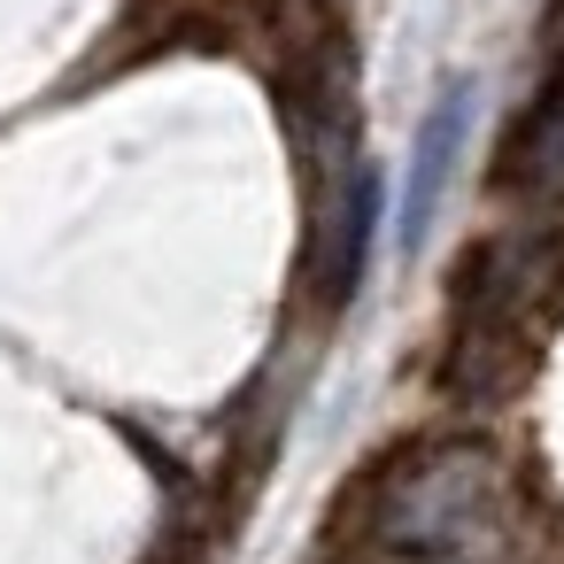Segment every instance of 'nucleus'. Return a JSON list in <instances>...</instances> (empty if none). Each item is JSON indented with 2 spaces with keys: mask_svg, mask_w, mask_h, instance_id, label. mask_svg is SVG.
Segmentation results:
<instances>
[{
  "mask_svg": "<svg viewBox=\"0 0 564 564\" xmlns=\"http://www.w3.org/2000/svg\"><path fill=\"white\" fill-rule=\"evenodd\" d=\"M371 232H379V171L371 163H348L340 171V194L325 202V225L310 240V302H317V317H340L364 294Z\"/></svg>",
  "mask_w": 564,
  "mask_h": 564,
  "instance_id": "obj_3",
  "label": "nucleus"
},
{
  "mask_svg": "<svg viewBox=\"0 0 564 564\" xmlns=\"http://www.w3.org/2000/svg\"><path fill=\"white\" fill-rule=\"evenodd\" d=\"M464 132H471V86H464V78H448V86H441V101L425 109L417 148H410L402 240H425V225H433V209H441V194H448V171H456V155H464Z\"/></svg>",
  "mask_w": 564,
  "mask_h": 564,
  "instance_id": "obj_4",
  "label": "nucleus"
},
{
  "mask_svg": "<svg viewBox=\"0 0 564 564\" xmlns=\"http://www.w3.org/2000/svg\"><path fill=\"white\" fill-rule=\"evenodd\" d=\"M371 541L425 564H518L525 510L510 487V464L487 441H441L417 448L402 471L379 479Z\"/></svg>",
  "mask_w": 564,
  "mask_h": 564,
  "instance_id": "obj_1",
  "label": "nucleus"
},
{
  "mask_svg": "<svg viewBox=\"0 0 564 564\" xmlns=\"http://www.w3.org/2000/svg\"><path fill=\"white\" fill-rule=\"evenodd\" d=\"M556 302V240L549 232H502L464 256L456 271V317L441 348V387L456 402H502L549 333Z\"/></svg>",
  "mask_w": 564,
  "mask_h": 564,
  "instance_id": "obj_2",
  "label": "nucleus"
}]
</instances>
